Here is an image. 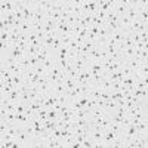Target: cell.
I'll list each match as a JSON object with an SVG mask.
<instances>
[{"mask_svg": "<svg viewBox=\"0 0 148 148\" xmlns=\"http://www.w3.org/2000/svg\"><path fill=\"white\" fill-rule=\"evenodd\" d=\"M55 96H62V95H67L68 93V89L65 88V84L62 82H58L55 84H52V92Z\"/></svg>", "mask_w": 148, "mask_h": 148, "instance_id": "obj_1", "label": "cell"}, {"mask_svg": "<svg viewBox=\"0 0 148 148\" xmlns=\"http://www.w3.org/2000/svg\"><path fill=\"white\" fill-rule=\"evenodd\" d=\"M147 30H148V25L147 24H142L139 19L130 21V31L132 33H142V31H147Z\"/></svg>", "mask_w": 148, "mask_h": 148, "instance_id": "obj_2", "label": "cell"}, {"mask_svg": "<svg viewBox=\"0 0 148 148\" xmlns=\"http://www.w3.org/2000/svg\"><path fill=\"white\" fill-rule=\"evenodd\" d=\"M5 68H8L12 74H14V76H22V73H24V70H22V67L19 65L18 61H14V62L8 64Z\"/></svg>", "mask_w": 148, "mask_h": 148, "instance_id": "obj_3", "label": "cell"}, {"mask_svg": "<svg viewBox=\"0 0 148 148\" xmlns=\"http://www.w3.org/2000/svg\"><path fill=\"white\" fill-rule=\"evenodd\" d=\"M56 33L58 34H70V31H71V25H68L67 24V21H64V19H61L59 22H56Z\"/></svg>", "mask_w": 148, "mask_h": 148, "instance_id": "obj_4", "label": "cell"}, {"mask_svg": "<svg viewBox=\"0 0 148 148\" xmlns=\"http://www.w3.org/2000/svg\"><path fill=\"white\" fill-rule=\"evenodd\" d=\"M117 136H119V135H116L113 130H110V129H108V130H105V132H104V138H102L104 145H105V147H110Z\"/></svg>", "mask_w": 148, "mask_h": 148, "instance_id": "obj_5", "label": "cell"}, {"mask_svg": "<svg viewBox=\"0 0 148 148\" xmlns=\"http://www.w3.org/2000/svg\"><path fill=\"white\" fill-rule=\"evenodd\" d=\"M119 27L121 31H125V33H129L130 31V19L125 15V16H120L119 19Z\"/></svg>", "mask_w": 148, "mask_h": 148, "instance_id": "obj_6", "label": "cell"}, {"mask_svg": "<svg viewBox=\"0 0 148 148\" xmlns=\"http://www.w3.org/2000/svg\"><path fill=\"white\" fill-rule=\"evenodd\" d=\"M127 34H129V33H125V31H121V30H117V31H114V33H111L110 36H111V39H113V40L119 45V43H121L123 40L126 39Z\"/></svg>", "mask_w": 148, "mask_h": 148, "instance_id": "obj_7", "label": "cell"}, {"mask_svg": "<svg viewBox=\"0 0 148 148\" xmlns=\"http://www.w3.org/2000/svg\"><path fill=\"white\" fill-rule=\"evenodd\" d=\"M138 133H139V132H138V127L130 123V125H129L125 130H123V136H125V138H133L135 135H138Z\"/></svg>", "mask_w": 148, "mask_h": 148, "instance_id": "obj_8", "label": "cell"}, {"mask_svg": "<svg viewBox=\"0 0 148 148\" xmlns=\"http://www.w3.org/2000/svg\"><path fill=\"white\" fill-rule=\"evenodd\" d=\"M56 102H58V96H55L53 93H49V95H46V99H45L43 107L45 108H52Z\"/></svg>", "mask_w": 148, "mask_h": 148, "instance_id": "obj_9", "label": "cell"}, {"mask_svg": "<svg viewBox=\"0 0 148 148\" xmlns=\"http://www.w3.org/2000/svg\"><path fill=\"white\" fill-rule=\"evenodd\" d=\"M117 107H119V105H117L116 101H113V99H107V101H105V107H104V110H105V113L110 116V114H113V113H114Z\"/></svg>", "mask_w": 148, "mask_h": 148, "instance_id": "obj_10", "label": "cell"}, {"mask_svg": "<svg viewBox=\"0 0 148 148\" xmlns=\"http://www.w3.org/2000/svg\"><path fill=\"white\" fill-rule=\"evenodd\" d=\"M88 56H89V61H98V62H102V58H101V52H99V47H95V49H92V51L88 53Z\"/></svg>", "mask_w": 148, "mask_h": 148, "instance_id": "obj_11", "label": "cell"}, {"mask_svg": "<svg viewBox=\"0 0 148 148\" xmlns=\"http://www.w3.org/2000/svg\"><path fill=\"white\" fill-rule=\"evenodd\" d=\"M138 14H139V10H138V8L135 6V5H132V6L127 8V10H126V16H127L130 21L138 19Z\"/></svg>", "mask_w": 148, "mask_h": 148, "instance_id": "obj_12", "label": "cell"}, {"mask_svg": "<svg viewBox=\"0 0 148 148\" xmlns=\"http://www.w3.org/2000/svg\"><path fill=\"white\" fill-rule=\"evenodd\" d=\"M101 93H102V89L99 88V86H92L88 96L92 98V99H98V98H101Z\"/></svg>", "mask_w": 148, "mask_h": 148, "instance_id": "obj_13", "label": "cell"}, {"mask_svg": "<svg viewBox=\"0 0 148 148\" xmlns=\"http://www.w3.org/2000/svg\"><path fill=\"white\" fill-rule=\"evenodd\" d=\"M68 52H70L68 46H61V47L58 49V52H56V53H53V55L56 56V59H64V58H67V56H68Z\"/></svg>", "mask_w": 148, "mask_h": 148, "instance_id": "obj_14", "label": "cell"}, {"mask_svg": "<svg viewBox=\"0 0 148 148\" xmlns=\"http://www.w3.org/2000/svg\"><path fill=\"white\" fill-rule=\"evenodd\" d=\"M8 98H9L10 102H18V101H21V92H19V89L15 88L14 90L8 95Z\"/></svg>", "mask_w": 148, "mask_h": 148, "instance_id": "obj_15", "label": "cell"}, {"mask_svg": "<svg viewBox=\"0 0 148 148\" xmlns=\"http://www.w3.org/2000/svg\"><path fill=\"white\" fill-rule=\"evenodd\" d=\"M37 88H39V92L42 93V95H49V93H51L52 92V84L51 83H45V84H40V86H37Z\"/></svg>", "mask_w": 148, "mask_h": 148, "instance_id": "obj_16", "label": "cell"}, {"mask_svg": "<svg viewBox=\"0 0 148 148\" xmlns=\"http://www.w3.org/2000/svg\"><path fill=\"white\" fill-rule=\"evenodd\" d=\"M105 28L108 30L110 34H111V33H114V31H117V30H120L119 22H114V21H105Z\"/></svg>", "mask_w": 148, "mask_h": 148, "instance_id": "obj_17", "label": "cell"}, {"mask_svg": "<svg viewBox=\"0 0 148 148\" xmlns=\"http://www.w3.org/2000/svg\"><path fill=\"white\" fill-rule=\"evenodd\" d=\"M133 52H135V49H133V47H126L125 51H121V58L125 59V61L133 59Z\"/></svg>", "mask_w": 148, "mask_h": 148, "instance_id": "obj_18", "label": "cell"}, {"mask_svg": "<svg viewBox=\"0 0 148 148\" xmlns=\"http://www.w3.org/2000/svg\"><path fill=\"white\" fill-rule=\"evenodd\" d=\"M43 126H45V129L47 130V132H51L52 133V130H55L58 126H56V120H46V121H43Z\"/></svg>", "mask_w": 148, "mask_h": 148, "instance_id": "obj_19", "label": "cell"}, {"mask_svg": "<svg viewBox=\"0 0 148 148\" xmlns=\"http://www.w3.org/2000/svg\"><path fill=\"white\" fill-rule=\"evenodd\" d=\"M28 108V105L25 102H22V101H18L15 102V113H19V114H24L25 113V110Z\"/></svg>", "mask_w": 148, "mask_h": 148, "instance_id": "obj_20", "label": "cell"}, {"mask_svg": "<svg viewBox=\"0 0 148 148\" xmlns=\"http://www.w3.org/2000/svg\"><path fill=\"white\" fill-rule=\"evenodd\" d=\"M19 65L22 67V70L24 71H27V70H30L31 68V64H30V56H24V58H21L19 61Z\"/></svg>", "mask_w": 148, "mask_h": 148, "instance_id": "obj_21", "label": "cell"}, {"mask_svg": "<svg viewBox=\"0 0 148 148\" xmlns=\"http://www.w3.org/2000/svg\"><path fill=\"white\" fill-rule=\"evenodd\" d=\"M19 30H21V33H22V34H28V33H31V31H33V25H31V22H25V21H22Z\"/></svg>", "mask_w": 148, "mask_h": 148, "instance_id": "obj_22", "label": "cell"}, {"mask_svg": "<svg viewBox=\"0 0 148 148\" xmlns=\"http://www.w3.org/2000/svg\"><path fill=\"white\" fill-rule=\"evenodd\" d=\"M61 39V45L62 46H70V43L73 42V36L71 34H59Z\"/></svg>", "mask_w": 148, "mask_h": 148, "instance_id": "obj_23", "label": "cell"}, {"mask_svg": "<svg viewBox=\"0 0 148 148\" xmlns=\"http://www.w3.org/2000/svg\"><path fill=\"white\" fill-rule=\"evenodd\" d=\"M108 129H110V130H113L116 135H123V130H125V129H123V127L119 125V123H114V121H111V125H110Z\"/></svg>", "mask_w": 148, "mask_h": 148, "instance_id": "obj_24", "label": "cell"}, {"mask_svg": "<svg viewBox=\"0 0 148 148\" xmlns=\"http://www.w3.org/2000/svg\"><path fill=\"white\" fill-rule=\"evenodd\" d=\"M126 64L130 67L132 71H136L141 67V61H138V59H129V61H126Z\"/></svg>", "mask_w": 148, "mask_h": 148, "instance_id": "obj_25", "label": "cell"}, {"mask_svg": "<svg viewBox=\"0 0 148 148\" xmlns=\"http://www.w3.org/2000/svg\"><path fill=\"white\" fill-rule=\"evenodd\" d=\"M15 88L14 86H9V84H0V92H2V96H8Z\"/></svg>", "mask_w": 148, "mask_h": 148, "instance_id": "obj_26", "label": "cell"}, {"mask_svg": "<svg viewBox=\"0 0 148 148\" xmlns=\"http://www.w3.org/2000/svg\"><path fill=\"white\" fill-rule=\"evenodd\" d=\"M62 83L65 84V88H67L68 90L74 89V88H76V84H77V83H76V80H74V79H71V77H68V76L65 77V80H64Z\"/></svg>", "mask_w": 148, "mask_h": 148, "instance_id": "obj_27", "label": "cell"}, {"mask_svg": "<svg viewBox=\"0 0 148 148\" xmlns=\"http://www.w3.org/2000/svg\"><path fill=\"white\" fill-rule=\"evenodd\" d=\"M136 127H138V132L139 133H147V130H148V123H147V119H144V120H141L138 125H136Z\"/></svg>", "mask_w": 148, "mask_h": 148, "instance_id": "obj_28", "label": "cell"}, {"mask_svg": "<svg viewBox=\"0 0 148 148\" xmlns=\"http://www.w3.org/2000/svg\"><path fill=\"white\" fill-rule=\"evenodd\" d=\"M120 73H121V76L123 77H129V76H133V71L130 70V67L127 64H125L121 68H120Z\"/></svg>", "mask_w": 148, "mask_h": 148, "instance_id": "obj_29", "label": "cell"}, {"mask_svg": "<svg viewBox=\"0 0 148 148\" xmlns=\"http://www.w3.org/2000/svg\"><path fill=\"white\" fill-rule=\"evenodd\" d=\"M88 3H89V15H95L96 12H98V3H96V0H88Z\"/></svg>", "mask_w": 148, "mask_h": 148, "instance_id": "obj_30", "label": "cell"}, {"mask_svg": "<svg viewBox=\"0 0 148 148\" xmlns=\"http://www.w3.org/2000/svg\"><path fill=\"white\" fill-rule=\"evenodd\" d=\"M61 141H62V148H70V147H73V144H74V135H71V136H67V138L61 139Z\"/></svg>", "mask_w": 148, "mask_h": 148, "instance_id": "obj_31", "label": "cell"}, {"mask_svg": "<svg viewBox=\"0 0 148 148\" xmlns=\"http://www.w3.org/2000/svg\"><path fill=\"white\" fill-rule=\"evenodd\" d=\"M111 83H113V82H111L108 77H104V80H102L101 84H99V88H101L102 90H110V89H111Z\"/></svg>", "mask_w": 148, "mask_h": 148, "instance_id": "obj_32", "label": "cell"}, {"mask_svg": "<svg viewBox=\"0 0 148 148\" xmlns=\"http://www.w3.org/2000/svg\"><path fill=\"white\" fill-rule=\"evenodd\" d=\"M12 77H14V74H12L8 68H5V67L0 68V79H12Z\"/></svg>", "mask_w": 148, "mask_h": 148, "instance_id": "obj_33", "label": "cell"}, {"mask_svg": "<svg viewBox=\"0 0 148 148\" xmlns=\"http://www.w3.org/2000/svg\"><path fill=\"white\" fill-rule=\"evenodd\" d=\"M34 71H36V74H39V76H47L49 74V71L43 67V64H39L37 67H34Z\"/></svg>", "mask_w": 148, "mask_h": 148, "instance_id": "obj_34", "label": "cell"}, {"mask_svg": "<svg viewBox=\"0 0 148 148\" xmlns=\"http://www.w3.org/2000/svg\"><path fill=\"white\" fill-rule=\"evenodd\" d=\"M5 120L9 123V125H15V123H16V113H12V111H9L8 116L5 117Z\"/></svg>", "mask_w": 148, "mask_h": 148, "instance_id": "obj_35", "label": "cell"}, {"mask_svg": "<svg viewBox=\"0 0 148 148\" xmlns=\"http://www.w3.org/2000/svg\"><path fill=\"white\" fill-rule=\"evenodd\" d=\"M37 53H39V47H36L33 45L27 46V56H36Z\"/></svg>", "mask_w": 148, "mask_h": 148, "instance_id": "obj_36", "label": "cell"}, {"mask_svg": "<svg viewBox=\"0 0 148 148\" xmlns=\"http://www.w3.org/2000/svg\"><path fill=\"white\" fill-rule=\"evenodd\" d=\"M113 114H116L119 117H125V116H127V108L126 107H117Z\"/></svg>", "mask_w": 148, "mask_h": 148, "instance_id": "obj_37", "label": "cell"}, {"mask_svg": "<svg viewBox=\"0 0 148 148\" xmlns=\"http://www.w3.org/2000/svg\"><path fill=\"white\" fill-rule=\"evenodd\" d=\"M59 117V113L55 110V108H49L47 110V119L49 120H56Z\"/></svg>", "mask_w": 148, "mask_h": 148, "instance_id": "obj_38", "label": "cell"}, {"mask_svg": "<svg viewBox=\"0 0 148 148\" xmlns=\"http://www.w3.org/2000/svg\"><path fill=\"white\" fill-rule=\"evenodd\" d=\"M9 123L5 120V119H2V120H0V133H6L8 132V129H9Z\"/></svg>", "mask_w": 148, "mask_h": 148, "instance_id": "obj_39", "label": "cell"}, {"mask_svg": "<svg viewBox=\"0 0 148 148\" xmlns=\"http://www.w3.org/2000/svg\"><path fill=\"white\" fill-rule=\"evenodd\" d=\"M77 119H88V113H86L84 110H79L74 113V120H77Z\"/></svg>", "mask_w": 148, "mask_h": 148, "instance_id": "obj_40", "label": "cell"}, {"mask_svg": "<svg viewBox=\"0 0 148 148\" xmlns=\"http://www.w3.org/2000/svg\"><path fill=\"white\" fill-rule=\"evenodd\" d=\"M82 147H83V148H93V139H92L90 136H88V138L82 142Z\"/></svg>", "mask_w": 148, "mask_h": 148, "instance_id": "obj_41", "label": "cell"}, {"mask_svg": "<svg viewBox=\"0 0 148 148\" xmlns=\"http://www.w3.org/2000/svg\"><path fill=\"white\" fill-rule=\"evenodd\" d=\"M31 25H33V31H34V33H40V31H43V28H45V25H43L42 22H33Z\"/></svg>", "mask_w": 148, "mask_h": 148, "instance_id": "obj_42", "label": "cell"}, {"mask_svg": "<svg viewBox=\"0 0 148 148\" xmlns=\"http://www.w3.org/2000/svg\"><path fill=\"white\" fill-rule=\"evenodd\" d=\"M12 80H14L15 88H19L21 84H24V77L22 76H14V77H12Z\"/></svg>", "mask_w": 148, "mask_h": 148, "instance_id": "obj_43", "label": "cell"}, {"mask_svg": "<svg viewBox=\"0 0 148 148\" xmlns=\"http://www.w3.org/2000/svg\"><path fill=\"white\" fill-rule=\"evenodd\" d=\"M47 80H49V83H51V84H55V83L61 82L59 80V76H56V74H51V73L47 74Z\"/></svg>", "mask_w": 148, "mask_h": 148, "instance_id": "obj_44", "label": "cell"}, {"mask_svg": "<svg viewBox=\"0 0 148 148\" xmlns=\"http://www.w3.org/2000/svg\"><path fill=\"white\" fill-rule=\"evenodd\" d=\"M39 39V37H37V33H34V31H31V33H28L27 34V43L28 45H31L34 40H37Z\"/></svg>", "mask_w": 148, "mask_h": 148, "instance_id": "obj_45", "label": "cell"}, {"mask_svg": "<svg viewBox=\"0 0 148 148\" xmlns=\"http://www.w3.org/2000/svg\"><path fill=\"white\" fill-rule=\"evenodd\" d=\"M77 99H79L80 105L84 108V107H86V104L89 102V96H88V95H82V96H79V98H77Z\"/></svg>", "mask_w": 148, "mask_h": 148, "instance_id": "obj_46", "label": "cell"}, {"mask_svg": "<svg viewBox=\"0 0 148 148\" xmlns=\"http://www.w3.org/2000/svg\"><path fill=\"white\" fill-rule=\"evenodd\" d=\"M123 45H125V47H133V45H135V43H133V40H132V37H130L129 34L126 36V39L123 40Z\"/></svg>", "mask_w": 148, "mask_h": 148, "instance_id": "obj_47", "label": "cell"}, {"mask_svg": "<svg viewBox=\"0 0 148 148\" xmlns=\"http://www.w3.org/2000/svg\"><path fill=\"white\" fill-rule=\"evenodd\" d=\"M79 56H80L79 51H70V52H68V56H67V58H68V59L71 61V62H73V61H74V59H77Z\"/></svg>", "mask_w": 148, "mask_h": 148, "instance_id": "obj_48", "label": "cell"}, {"mask_svg": "<svg viewBox=\"0 0 148 148\" xmlns=\"http://www.w3.org/2000/svg\"><path fill=\"white\" fill-rule=\"evenodd\" d=\"M67 24H68V25H71V27H74L77 24V16L76 15H70L68 19H67Z\"/></svg>", "mask_w": 148, "mask_h": 148, "instance_id": "obj_49", "label": "cell"}, {"mask_svg": "<svg viewBox=\"0 0 148 148\" xmlns=\"http://www.w3.org/2000/svg\"><path fill=\"white\" fill-rule=\"evenodd\" d=\"M49 73H51V74H56V76H59V74L62 73V70H61V67H59L58 64H55V65L51 68V71H49Z\"/></svg>", "mask_w": 148, "mask_h": 148, "instance_id": "obj_50", "label": "cell"}, {"mask_svg": "<svg viewBox=\"0 0 148 148\" xmlns=\"http://www.w3.org/2000/svg\"><path fill=\"white\" fill-rule=\"evenodd\" d=\"M30 64H31V68H34L40 64V61L37 59V56H30Z\"/></svg>", "mask_w": 148, "mask_h": 148, "instance_id": "obj_51", "label": "cell"}, {"mask_svg": "<svg viewBox=\"0 0 148 148\" xmlns=\"http://www.w3.org/2000/svg\"><path fill=\"white\" fill-rule=\"evenodd\" d=\"M51 19L56 24V22H59L61 21V14H59V12H53V14H52V16H51Z\"/></svg>", "mask_w": 148, "mask_h": 148, "instance_id": "obj_52", "label": "cell"}, {"mask_svg": "<svg viewBox=\"0 0 148 148\" xmlns=\"http://www.w3.org/2000/svg\"><path fill=\"white\" fill-rule=\"evenodd\" d=\"M21 101L22 102H30L31 99H30V95H28V92H24V93H21Z\"/></svg>", "mask_w": 148, "mask_h": 148, "instance_id": "obj_53", "label": "cell"}, {"mask_svg": "<svg viewBox=\"0 0 148 148\" xmlns=\"http://www.w3.org/2000/svg\"><path fill=\"white\" fill-rule=\"evenodd\" d=\"M79 46H80V45H79V43H77L76 40H74V39H73V42L70 43V46H68V49H70V51H77V49H79Z\"/></svg>", "mask_w": 148, "mask_h": 148, "instance_id": "obj_54", "label": "cell"}, {"mask_svg": "<svg viewBox=\"0 0 148 148\" xmlns=\"http://www.w3.org/2000/svg\"><path fill=\"white\" fill-rule=\"evenodd\" d=\"M101 98L104 101H107V99H111V92L110 90H102V93H101Z\"/></svg>", "mask_w": 148, "mask_h": 148, "instance_id": "obj_55", "label": "cell"}, {"mask_svg": "<svg viewBox=\"0 0 148 148\" xmlns=\"http://www.w3.org/2000/svg\"><path fill=\"white\" fill-rule=\"evenodd\" d=\"M52 136L55 139H61V127H56L55 130H52Z\"/></svg>", "mask_w": 148, "mask_h": 148, "instance_id": "obj_56", "label": "cell"}, {"mask_svg": "<svg viewBox=\"0 0 148 148\" xmlns=\"http://www.w3.org/2000/svg\"><path fill=\"white\" fill-rule=\"evenodd\" d=\"M9 102H10V101H9L8 96H2V99H0V107H6Z\"/></svg>", "mask_w": 148, "mask_h": 148, "instance_id": "obj_57", "label": "cell"}, {"mask_svg": "<svg viewBox=\"0 0 148 148\" xmlns=\"http://www.w3.org/2000/svg\"><path fill=\"white\" fill-rule=\"evenodd\" d=\"M24 114H25V116H27V117H28V119L31 120V119L34 117V111H33V110H31V108L28 107V108L25 110V113H24Z\"/></svg>", "mask_w": 148, "mask_h": 148, "instance_id": "obj_58", "label": "cell"}, {"mask_svg": "<svg viewBox=\"0 0 148 148\" xmlns=\"http://www.w3.org/2000/svg\"><path fill=\"white\" fill-rule=\"evenodd\" d=\"M96 107L98 108H104L105 107V101L102 99V98H98V99H96Z\"/></svg>", "mask_w": 148, "mask_h": 148, "instance_id": "obj_59", "label": "cell"}, {"mask_svg": "<svg viewBox=\"0 0 148 148\" xmlns=\"http://www.w3.org/2000/svg\"><path fill=\"white\" fill-rule=\"evenodd\" d=\"M0 10H2V14H6V0L0 2Z\"/></svg>", "mask_w": 148, "mask_h": 148, "instance_id": "obj_60", "label": "cell"}, {"mask_svg": "<svg viewBox=\"0 0 148 148\" xmlns=\"http://www.w3.org/2000/svg\"><path fill=\"white\" fill-rule=\"evenodd\" d=\"M6 108H8V111H12V113H15V102H9V104L6 105Z\"/></svg>", "mask_w": 148, "mask_h": 148, "instance_id": "obj_61", "label": "cell"}, {"mask_svg": "<svg viewBox=\"0 0 148 148\" xmlns=\"http://www.w3.org/2000/svg\"><path fill=\"white\" fill-rule=\"evenodd\" d=\"M37 37H39V40H43L45 37H46V34H45V31H40V33H37Z\"/></svg>", "mask_w": 148, "mask_h": 148, "instance_id": "obj_62", "label": "cell"}, {"mask_svg": "<svg viewBox=\"0 0 148 148\" xmlns=\"http://www.w3.org/2000/svg\"><path fill=\"white\" fill-rule=\"evenodd\" d=\"M61 107H62V105H61V104H59V102H56V104H55V105H53V107H52V108H55V110H56V111H58V113H59V110H61Z\"/></svg>", "mask_w": 148, "mask_h": 148, "instance_id": "obj_63", "label": "cell"}]
</instances>
